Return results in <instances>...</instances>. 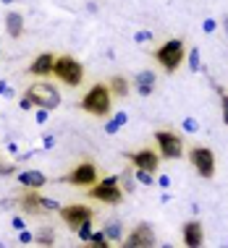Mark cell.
<instances>
[{"mask_svg":"<svg viewBox=\"0 0 228 248\" xmlns=\"http://www.w3.org/2000/svg\"><path fill=\"white\" fill-rule=\"evenodd\" d=\"M18 206H21V212H26V214H39L45 209H60L55 201L45 199L37 188H26L21 196H18Z\"/></svg>","mask_w":228,"mask_h":248,"instance_id":"9","label":"cell"},{"mask_svg":"<svg viewBox=\"0 0 228 248\" xmlns=\"http://www.w3.org/2000/svg\"><path fill=\"white\" fill-rule=\"evenodd\" d=\"M155 144L160 149V157H165V159H181L184 157V149H186L184 139L176 131H168V128L155 131Z\"/></svg>","mask_w":228,"mask_h":248,"instance_id":"7","label":"cell"},{"mask_svg":"<svg viewBox=\"0 0 228 248\" xmlns=\"http://www.w3.org/2000/svg\"><path fill=\"white\" fill-rule=\"evenodd\" d=\"M11 172H13V167H8V165L0 162V175H11Z\"/></svg>","mask_w":228,"mask_h":248,"instance_id":"30","label":"cell"},{"mask_svg":"<svg viewBox=\"0 0 228 248\" xmlns=\"http://www.w3.org/2000/svg\"><path fill=\"white\" fill-rule=\"evenodd\" d=\"M144 39H150V31H139L137 34V42H144Z\"/></svg>","mask_w":228,"mask_h":248,"instance_id":"31","label":"cell"},{"mask_svg":"<svg viewBox=\"0 0 228 248\" xmlns=\"http://www.w3.org/2000/svg\"><path fill=\"white\" fill-rule=\"evenodd\" d=\"M158 183H160V186H163V188H168V186H171V180H168V178H165V175H163V178H160V180H158Z\"/></svg>","mask_w":228,"mask_h":248,"instance_id":"32","label":"cell"},{"mask_svg":"<svg viewBox=\"0 0 228 248\" xmlns=\"http://www.w3.org/2000/svg\"><path fill=\"white\" fill-rule=\"evenodd\" d=\"M53 76L66 86H79L84 81V65L73 55H55V65H53Z\"/></svg>","mask_w":228,"mask_h":248,"instance_id":"3","label":"cell"},{"mask_svg":"<svg viewBox=\"0 0 228 248\" xmlns=\"http://www.w3.org/2000/svg\"><path fill=\"white\" fill-rule=\"evenodd\" d=\"M89 243H92V246H100V248H108V246H110V240L105 238V232H103V230H100V232H92V235H89Z\"/></svg>","mask_w":228,"mask_h":248,"instance_id":"25","label":"cell"},{"mask_svg":"<svg viewBox=\"0 0 228 248\" xmlns=\"http://www.w3.org/2000/svg\"><path fill=\"white\" fill-rule=\"evenodd\" d=\"M26 97L32 99V105H35V107H39V110H48V112H53V110L60 105V92H58V86H53L50 81H45V78H39V81L29 84Z\"/></svg>","mask_w":228,"mask_h":248,"instance_id":"4","label":"cell"},{"mask_svg":"<svg viewBox=\"0 0 228 248\" xmlns=\"http://www.w3.org/2000/svg\"><path fill=\"white\" fill-rule=\"evenodd\" d=\"M123 246H129V248H150V246H155V230H152V225L139 222L129 235H126Z\"/></svg>","mask_w":228,"mask_h":248,"instance_id":"12","label":"cell"},{"mask_svg":"<svg viewBox=\"0 0 228 248\" xmlns=\"http://www.w3.org/2000/svg\"><path fill=\"white\" fill-rule=\"evenodd\" d=\"M220 26H223V31L228 34V16H223V21H220Z\"/></svg>","mask_w":228,"mask_h":248,"instance_id":"33","label":"cell"},{"mask_svg":"<svg viewBox=\"0 0 228 248\" xmlns=\"http://www.w3.org/2000/svg\"><path fill=\"white\" fill-rule=\"evenodd\" d=\"M215 29H218L215 18H205V21H202V31H205V34H210V31H215Z\"/></svg>","mask_w":228,"mask_h":248,"instance_id":"28","label":"cell"},{"mask_svg":"<svg viewBox=\"0 0 228 248\" xmlns=\"http://www.w3.org/2000/svg\"><path fill=\"white\" fill-rule=\"evenodd\" d=\"M189 162H192L194 170H197L199 178H205V180L215 178L218 162H215V152H212L210 146H202V144L192 146V149H189Z\"/></svg>","mask_w":228,"mask_h":248,"instance_id":"5","label":"cell"},{"mask_svg":"<svg viewBox=\"0 0 228 248\" xmlns=\"http://www.w3.org/2000/svg\"><path fill=\"white\" fill-rule=\"evenodd\" d=\"M18 183H21L24 188H42V186L48 183V178L37 170H24V172H18Z\"/></svg>","mask_w":228,"mask_h":248,"instance_id":"17","label":"cell"},{"mask_svg":"<svg viewBox=\"0 0 228 248\" xmlns=\"http://www.w3.org/2000/svg\"><path fill=\"white\" fill-rule=\"evenodd\" d=\"M152 58L158 60V65H163L165 73H176L186 60V42L184 39H168L152 52Z\"/></svg>","mask_w":228,"mask_h":248,"instance_id":"2","label":"cell"},{"mask_svg":"<svg viewBox=\"0 0 228 248\" xmlns=\"http://www.w3.org/2000/svg\"><path fill=\"white\" fill-rule=\"evenodd\" d=\"M123 123H126V112H118V115H116V118H113L110 123H108V133H116V131H118Z\"/></svg>","mask_w":228,"mask_h":248,"instance_id":"26","label":"cell"},{"mask_svg":"<svg viewBox=\"0 0 228 248\" xmlns=\"http://www.w3.org/2000/svg\"><path fill=\"white\" fill-rule=\"evenodd\" d=\"M189 71L199 73L202 71V58H199V47H189Z\"/></svg>","mask_w":228,"mask_h":248,"instance_id":"20","label":"cell"},{"mask_svg":"<svg viewBox=\"0 0 228 248\" xmlns=\"http://www.w3.org/2000/svg\"><path fill=\"white\" fill-rule=\"evenodd\" d=\"M89 196L95 199V201H103V204H108V206H116L123 201V188H121V183H118V178L113 175V178H105V180H97L95 186H89Z\"/></svg>","mask_w":228,"mask_h":248,"instance_id":"6","label":"cell"},{"mask_svg":"<svg viewBox=\"0 0 228 248\" xmlns=\"http://www.w3.org/2000/svg\"><path fill=\"white\" fill-rule=\"evenodd\" d=\"M108 86H110V94L113 97H129V92H131V81L129 78H123V76H113L110 81H108Z\"/></svg>","mask_w":228,"mask_h":248,"instance_id":"18","label":"cell"},{"mask_svg":"<svg viewBox=\"0 0 228 248\" xmlns=\"http://www.w3.org/2000/svg\"><path fill=\"white\" fill-rule=\"evenodd\" d=\"M184 131H189V133H197V131H199L197 120H194V118H186V120H184Z\"/></svg>","mask_w":228,"mask_h":248,"instance_id":"29","label":"cell"},{"mask_svg":"<svg viewBox=\"0 0 228 248\" xmlns=\"http://www.w3.org/2000/svg\"><path fill=\"white\" fill-rule=\"evenodd\" d=\"M218 94H220V118H223V123L228 125V92L223 89V86H215Z\"/></svg>","mask_w":228,"mask_h":248,"instance_id":"23","label":"cell"},{"mask_svg":"<svg viewBox=\"0 0 228 248\" xmlns=\"http://www.w3.org/2000/svg\"><path fill=\"white\" fill-rule=\"evenodd\" d=\"M53 65H55V55H53V52H42V55H37L32 60L26 71L35 78H48V76H53Z\"/></svg>","mask_w":228,"mask_h":248,"instance_id":"14","label":"cell"},{"mask_svg":"<svg viewBox=\"0 0 228 248\" xmlns=\"http://www.w3.org/2000/svg\"><path fill=\"white\" fill-rule=\"evenodd\" d=\"M134 170H123V175L118 178V183H121V188H123V193H134Z\"/></svg>","mask_w":228,"mask_h":248,"instance_id":"19","label":"cell"},{"mask_svg":"<svg viewBox=\"0 0 228 248\" xmlns=\"http://www.w3.org/2000/svg\"><path fill=\"white\" fill-rule=\"evenodd\" d=\"M181 240H184L186 248H199L205 243V227L202 222H197V219H192V222H184L181 227Z\"/></svg>","mask_w":228,"mask_h":248,"instance_id":"13","label":"cell"},{"mask_svg":"<svg viewBox=\"0 0 228 248\" xmlns=\"http://www.w3.org/2000/svg\"><path fill=\"white\" fill-rule=\"evenodd\" d=\"M60 180H66L71 186H79V188H89V186L97 183V165L95 162H79L69 175L60 178Z\"/></svg>","mask_w":228,"mask_h":248,"instance_id":"10","label":"cell"},{"mask_svg":"<svg viewBox=\"0 0 228 248\" xmlns=\"http://www.w3.org/2000/svg\"><path fill=\"white\" fill-rule=\"evenodd\" d=\"M37 243H39V246H53V243H55L53 227H42V230H37Z\"/></svg>","mask_w":228,"mask_h":248,"instance_id":"22","label":"cell"},{"mask_svg":"<svg viewBox=\"0 0 228 248\" xmlns=\"http://www.w3.org/2000/svg\"><path fill=\"white\" fill-rule=\"evenodd\" d=\"M60 219H63L66 225L71 227V230H79L84 222H89V219H95V209L87 204H66L58 209Z\"/></svg>","mask_w":228,"mask_h":248,"instance_id":"8","label":"cell"},{"mask_svg":"<svg viewBox=\"0 0 228 248\" xmlns=\"http://www.w3.org/2000/svg\"><path fill=\"white\" fill-rule=\"evenodd\" d=\"M103 232H105V238H108L110 243H118V240H121V225H118V222L105 225V227H103Z\"/></svg>","mask_w":228,"mask_h":248,"instance_id":"21","label":"cell"},{"mask_svg":"<svg viewBox=\"0 0 228 248\" xmlns=\"http://www.w3.org/2000/svg\"><path fill=\"white\" fill-rule=\"evenodd\" d=\"M5 31L13 39H18L24 34V16L18 11H8V16H5Z\"/></svg>","mask_w":228,"mask_h":248,"instance_id":"16","label":"cell"},{"mask_svg":"<svg viewBox=\"0 0 228 248\" xmlns=\"http://www.w3.org/2000/svg\"><path fill=\"white\" fill-rule=\"evenodd\" d=\"M134 178H137L139 183H144V186L155 183V172H150V170H137V167H134Z\"/></svg>","mask_w":228,"mask_h":248,"instance_id":"24","label":"cell"},{"mask_svg":"<svg viewBox=\"0 0 228 248\" xmlns=\"http://www.w3.org/2000/svg\"><path fill=\"white\" fill-rule=\"evenodd\" d=\"M126 157V162H131V167H137V170H150V172H155L158 167H160V152L155 149H137V152H126L123 154Z\"/></svg>","mask_w":228,"mask_h":248,"instance_id":"11","label":"cell"},{"mask_svg":"<svg viewBox=\"0 0 228 248\" xmlns=\"http://www.w3.org/2000/svg\"><path fill=\"white\" fill-rule=\"evenodd\" d=\"M155 84H158L155 71H139L131 81V86L137 89V94H142V97H150L152 92H155Z\"/></svg>","mask_w":228,"mask_h":248,"instance_id":"15","label":"cell"},{"mask_svg":"<svg viewBox=\"0 0 228 248\" xmlns=\"http://www.w3.org/2000/svg\"><path fill=\"white\" fill-rule=\"evenodd\" d=\"M76 232H79V238H82V240H89V235H92V219H89V222H84Z\"/></svg>","mask_w":228,"mask_h":248,"instance_id":"27","label":"cell"},{"mask_svg":"<svg viewBox=\"0 0 228 248\" xmlns=\"http://www.w3.org/2000/svg\"><path fill=\"white\" fill-rule=\"evenodd\" d=\"M110 105H113V94H110V86L108 84H95L89 86V92L84 94V99L79 102L84 112L95 118H108L110 115Z\"/></svg>","mask_w":228,"mask_h":248,"instance_id":"1","label":"cell"}]
</instances>
